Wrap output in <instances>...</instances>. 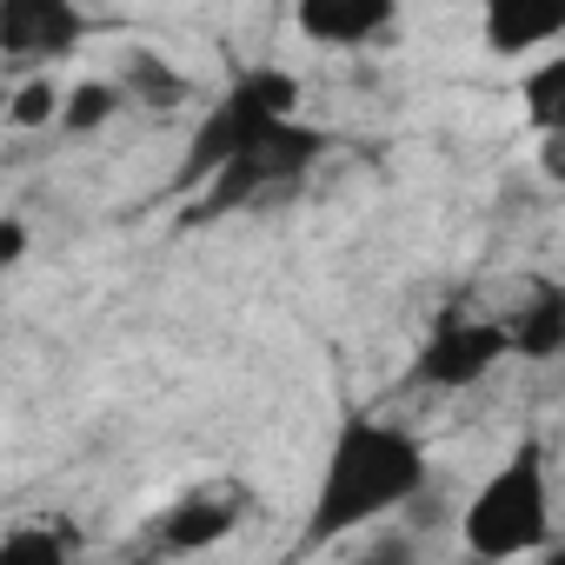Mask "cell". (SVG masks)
I'll use <instances>...</instances> for the list:
<instances>
[{
  "instance_id": "2",
  "label": "cell",
  "mask_w": 565,
  "mask_h": 565,
  "mask_svg": "<svg viewBox=\"0 0 565 565\" xmlns=\"http://www.w3.org/2000/svg\"><path fill=\"white\" fill-rule=\"evenodd\" d=\"M426 492V446L419 433L380 419V413H347L327 459H320V486L300 525V545H340L406 505H419Z\"/></svg>"
},
{
  "instance_id": "12",
  "label": "cell",
  "mask_w": 565,
  "mask_h": 565,
  "mask_svg": "<svg viewBox=\"0 0 565 565\" xmlns=\"http://www.w3.org/2000/svg\"><path fill=\"white\" fill-rule=\"evenodd\" d=\"M512 327V347L525 353V360H552V353H565V294H539L519 320H505Z\"/></svg>"
},
{
  "instance_id": "11",
  "label": "cell",
  "mask_w": 565,
  "mask_h": 565,
  "mask_svg": "<svg viewBox=\"0 0 565 565\" xmlns=\"http://www.w3.org/2000/svg\"><path fill=\"white\" fill-rule=\"evenodd\" d=\"M120 87H127V100H140V107H180L186 100V74L173 67V61H160V54H127V67H120Z\"/></svg>"
},
{
  "instance_id": "4",
  "label": "cell",
  "mask_w": 565,
  "mask_h": 565,
  "mask_svg": "<svg viewBox=\"0 0 565 565\" xmlns=\"http://www.w3.org/2000/svg\"><path fill=\"white\" fill-rule=\"evenodd\" d=\"M519 347H512V327L505 320H439L433 333H426V347H419V360H413V380L426 386V393H472L479 380H492L505 360H512Z\"/></svg>"
},
{
  "instance_id": "6",
  "label": "cell",
  "mask_w": 565,
  "mask_h": 565,
  "mask_svg": "<svg viewBox=\"0 0 565 565\" xmlns=\"http://www.w3.org/2000/svg\"><path fill=\"white\" fill-rule=\"evenodd\" d=\"M406 0H294V28L320 54H360L399 28Z\"/></svg>"
},
{
  "instance_id": "14",
  "label": "cell",
  "mask_w": 565,
  "mask_h": 565,
  "mask_svg": "<svg viewBox=\"0 0 565 565\" xmlns=\"http://www.w3.org/2000/svg\"><path fill=\"white\" fill-rule=\"evenodd\" d=\"M0 259H8V266H21V259H28V220H21V213L0 220Z\"/></svg>"
},
{
  "instance_id": "7",
  "label": "cell",
  "mask_w": 565,
  "mask_h": 565,
  "mask_svg": "<svg viewBox=\"0 0 565 565\" xmlns=\"http://www.w3.org/2000/svg\"><path fill=\"white\" fill-rule=\"evenodd\" d=\"M479 47L492 61H539L565 47V0H479Z\"/></svg>"
},
{
  "instance_id": "13",
  "label": "cell",
  "mask_w": 565,
  "mask_h": 565,
  "mask_svg": "<svg viewBox=\"0 0 565 565\" xmlns=\"http://www.w3.org/2000/svg\"><path fill=\"white\" fill-rule=\"evenodd\" d=\"M120 107H127L120 74H114V81H74V87H67V107H61V134H100Z\"/></svg>"
},
{
  "instance_id": "5",
  "label": "cell",
  "mask_w": 565,
  "mask_h": 565,
  "mask_svg": "<svg viewBox=\"0 0 565 565\" xmlns=\"http://www.w3.org/2000/svg\"><path fill=\"white\" fill-rule=\"evenodd\" d=\"M87 41V8L81 0H0V54L14 74L54 67Z\"/></svg>"
},
{
  "instance_id": "10",
  "label": "cell",
  "mask_w": 565,
  "mask_h": 565,
  "mask_svg": "<svg viewBox=\"0 0 565 565\" xmlns=\"http://www.w3.org/2000/svg\"><path fill=\"white\" fill-rule=\"evenodd\" d=\"M61 107H67V87L54 74H28L8 94V127L14 134H61Z\"/></svg>"
},
{
  "instance_id": "15",
  "label": "cell",
  "mask_w": 565,
  "mask_h": 565,
  "mask_svg": "<svg viewBox=\"0 0 565 565\" xmlns=\"http://www.w3.org/2000/svg\"><path fill=\"white\" fill-rule=\"evenodd\" d=\"M558 246H565V186H558Z\"/></svg>"
},
{
  "instance_id": "9",
  "label": "cell",
  "mask_w": 565,
  "mask_h": 565,
  "mask_svg": "<svg viewBox=\"0 0 565 565\" xmlns=\"http://www.w3.org/2000/svg\"><path fill=\"white\" fill-rule=\"evenodd\" d=\"M519 114L532 134H565V47L539 54L519 81Z\"/></svg>"
},
{
  "instance_id": "3",
  "label": "cell",
  "mask_w": 565,
  "mask_h": 565,
  "mask_svg": "<svg viewBox=\"0 0 565 565\" xmlns=\"http://www.w3.org/2000/svg\"><path fill=\"white\" fill-rule=\"evenodd\" d=\"M459 545L472 558L552 552V459L539 439H519L459 505Z\"/></svg>"
},
{
  "instance_id": "8",
  "label": "cell",
  "mask_w": 565,
  "mask_h": 565,
  "mask_svg": "<svg viewBox=\"0 0 565 565\" xmlns=\"http://www.w3.org/2000/svg\"><path fill=\"white\" fill-rule=\"evenodd\" d=\"M239 519H246V492L239 486H226V479L220 486H193L153 519V545L160 552H213L220 539L239 532Z\"/></svg>"
},
{
  "instance_id": "1",
  "label": "cell",
  "mask_w": 565,
  "mask_h": 565,
  "mask_svg": "<svg viewBox=\"0 0 565 565\" xmlns=\"http://www.w3.org/2000/svg\"><path fill=\"white\" fill-rule=\"evenodd\" d=\"M320 153L327 134L300 120V81L287 67H253L193 127L173 193H193V220H220L253 206L266 186H300Z\"/></svg>"
}]
</instances>
